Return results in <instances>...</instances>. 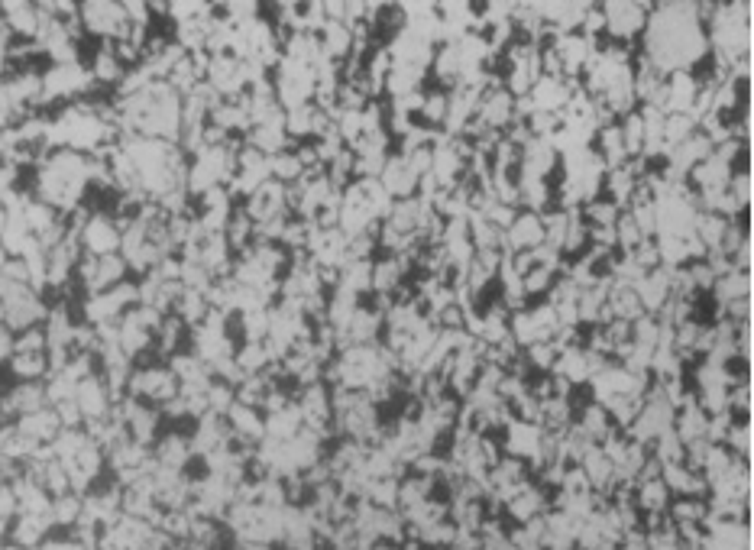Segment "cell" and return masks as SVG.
I'll use <instances>...</instances> for the list:
<instances>
[{
  "mask_svg": "<svg viewBox=\"0 0 754 550\" xmlns=\"http://www.w3.org/2000/svg\"><path fill=\"white\" fill-rule=\"evenodd\" d=\"M554 279H557V272L544 269V266H534L531 272L522 275V292H525V298H528V301H534V298L544 301V295L551 292Z\"/></svg>",
  "mask_w": 754,
  "mask_h": 550,
  "instance_id": "cell-28",
  "label": "cell"
},
{
  "mask_svg": "<svg viewBox=\"0 0 754 550\" xmlns=\"http://www.w3.org/2000/svg\"><path fill=\"white\" fill-rule=\"evenodd\" d=\"M619 133H622V143H625V156L635 159L641 156V146H644V127H641V114H628L619 120Z\"/></svg>",
  "mask_w": 754,
  "mask_h": 550,
  "instance_id": "cell-29",
  "label": "cell"
},
{
  "mask_svg": "<svg viewBox=\"0 0 754 550\" xmlns=\"http://www.w3.org/2000/svg\"><path fill=\"white\" fill-rule=\"evenodd\" d=\"M301 175H305V169H301V162L295 159L292 149H285V153H279V156H269V178H272V182L295 185Z\"/></svg>",
  "mask_w": 754,
  "mask_h": 550,
  "instance_id": "cell-27",
  "label": "cell"
},
{
  "mask_svg": "<svg viewBox=\"0 0 754 550\" xmlns=\"http://www.w3.org/2000/svg\"><path fill=\"white\" fill-rule=\"evenodd\" d=\"M7 259H10V256H7V250H4V246H0V272H4V266H7Z\"/></svg>",
  "mask_w": 754,
  "mask_h": 550,
  "instance_id": "cell-38",
  "label": "cell"
},
{
  "mask_svg": "<svg viewBox=\"0 0 754 550\" xmlns=\"http://www.w3.org/2000/svg\"><path fill=\"white\" fill-rule=\"evenodd\" d=\"M693 133H696V120L690 114H670V117H664V153H670V149L680 146V143H687Z\"/></svg>",
  "mask_w": 754,
  "mask_h": 550,
  "instance_id": "cell-25",
  "label": "cell"
},
{
  "mask_svg": "<svg viewBox=\"0 0 754 550\" xmlns=\"http://www.w3.org/2000/svg\"><path fill=\"white\" fill-rule=\"evenodd\" d=\"M674 495L667 492V486L661 479H648V483H638L635 486V508L641 515H657V512H667V505Z\"/></svg>",
  "mask_w": 754,
  "mask_h": 550,
  "instance_id": "cell-20",
  "label": "cell"
},
{
  "mask_svg": "<svg viewBox=\"0 0 754 550\" xmlns=\"http://www.w3.org/2000/svg\"><path fill=\"white\" fill-rule=\"evenodd\" d=\"M233 363L240 366L243 376H259V373H266V369H269L272 356L266 350V343H240L237 353H233Z\"/></svg>",
  "mask_w": 754,
  "mask_h": 550,
  "instance_id": "cell-22",
  "label": "cell"
},
{
  "mask_svg": "<svg viewBox=\"0 0 754 550\" xmlns=\"http://www.w3.org/2000/svg\"><path fill=\"white\" fill-rule=\"evenodd\" d=\"M127 395L140 398V402L153 408H162L178 395V379L172 376V369L166 363H140V366L133 363Z\"/></svg>",
  "mask_w": 754,
  "mask_h": 550,
  "instance_id": "cell-4",
  "label": "cell"
},
{
  "mask_svg": "<svg viewBox=\"0 0 754 550\" xmlns=\"http://www.w3.org/2000/svg\"><path fill=\"white\" fill-rule=\"evenodd\" d=\"M366 502L376 508H399V479H369L366 483Z\"/></svg>",
  "mask_w": 754,
  "mask_h": 550,
  "instance_id": "cell-26",
  "label": "cell"
},
{
  "mask_svg": "<svg viewBox=\"0 0 754 550\" xmlns=\"http://www.w3.org/2000/svg\"><path fill=\"white\" fill-rule=\"evenodd\" d=\"M149 450H153V460L159 466H166V470H191V463H195L191 437H188V431H178V428L162 431Z\"/></svg>",
  "mask_w": 754,
  "mask_h": 550,
  "instance_id": "cell-8",
  "label": "cell"
},
{
  "mask_svg": "<svg viewBox=\"0 0 754 550\" xmlns=\"http://www.w3.org/2000/svg\"><path fill=\"white\" fill-rule=\"evenodd\" d=\"M0 17H4L13 39H36V33H39V7L36 4L4 0V4H0Z\"/></svg>",
  "mask_w": 754,
  "mask_h": 550,
  "instance_id": "cell-14",
  "label": "cell"
},
{
  "mask_svg": "<svg viewBox=\"0 0 754 550\" xmlns=\"http://www.w3.org/2000/svg\"><path fill=\"white\" fill-rule=\"evenodd\" d=\"M599 10L602 17H606V39L635 46L644 23H648L651 4H638V0H606V4H599Z\"/></svg>",
  "mask_w": 754,
  "mask_h": 550,
  "instance_id": "cell-6",
  "label": "cell"
},
{
  "mask_svg": "<svg viewBox=\"0 0 754 550\" xmlns=\"http://www.w3.org/2000/svg\"><path fill=\"white\" fill-rule=\"evenodd\" d=\"M625 256H632L644 272H651V269L661 266V253H657V243H654V240H641V243L635 246V250L625 253Z\"/></svg>",
  "mask_w": 754,
  "mask_h": 550,
  "instance_id": "cell-33",
  "label": "cell"
},
{
  "mask_svg": "<svg viewBox=\"0 0 754 550\" xmlns=\"http://www.w3.org/2000/svg\"><path fill=\"white\" fill-rule=\"evenodd\" d=\"M81 512H85V508H81V495H75V492H65V495H59V499H52V521H56V531L75 528Z\"/></svg>",
  "mask_w": 754,
  "mask_h": 550,
  "instance_id": "cell-24",
  "label": "cell"
},
{
  "mask_svg": "<svg viewBox=\"0 0 754 550\" xmlns=\"http://www.w3.org/2000/svg\"><path fill=\"white\" fill-rule=\"evenodd\" d=\"M709 515L706 499H690V495H674L667 505V518L674 525H703Z\"/></svg>",
  "mask_w": 754,
  "mask_h": 550,
  "instance_id": "cell-21",
  "label": "cell"
},
{
  "mask_svg": "<svg viewBox=\"0 0 754 550\" xmlns=\"http://www.w3.org/2000/svg\"><path fill=\"white\" fill-rule=\"evenodd\" d=\"M318 39H321V52L331 62H347L353 55V33L347 23H324Z\"/></svg>",
  "mask_w": 754,
  "mask_h": 550,
  "instance_id": "cell-16",
  "label": "cell"
},
{
  "mask_svg": "<svg viewBox=\"0 0 754 550\" xmlns=\"http://www.w3.org/2000/svg\"><path fill=\"white\" fill-rule=\"evenodd\" d=\"M78 240H81V250L91 253V256L120 253V227H117V220L111 214H104V211L88 217V224L81 227Z\"/></svg>",
  "mask_w": 754,
  "mask_h": 550,
  "instance_id": "cell-7",
  "label": "cell"
},
{
  "mask_svg": "<svg viewBox=\"0 0 754 550\" xmlns=\"http://www.w3.org/2000/svg\"><path fill=\"white\" fill-rule=\"evenodd\" d=\"M379 182H382V188L389 191L392 201L415 198V191H418V175L408 165V159L399 156V153H389V162H386V169H382Z\"/></svg>",
  "mask_w": 754,
  "mask_h": 550,
  "instance_id": "cell-12",
  "label": "cell"
},
{
  "mask_svg": "<svg viewBox=\"0 0 754 550\" xmlns=\"http://www.w3.org/2000/svg\"><path fill=\"white\" fill-rule=\"evenodd\" d=\"M75 405L81 408L85 421L107 418V415H111V408H114V395H111V389H107V382L101 376H88V379L78 382Z\"/></svg>",
  "mask_w": 754,
  "mask_h": 550,
  "instance_id": "cell-10",
  "label": "cell"
},
{
  "mask_svg": "<svg viewBox=\"0 0 754 550\" xmlns=\"http://www.w3.org/2000/svg\"><path fill=\"white\" fill-rule=\"evenodd\" d=\"M712 305L722 308L729 305V301H738V298H751V272H729L722 275V279H716V285H712Z\"/></svg>",
  "mask_w": 754,
  "mask_h": 550,
  "instance_id": "cell-19",
  "label": "cell"
},
{
  "mask_svg": "<svg viewBox=\"0 0 754 550\" xmlns=\"http://www.w3.org/2000/svg\"><path fill=\"white\" fill-rule=\"evenodd\" d=\"M224 418H227V428H230V434H233V440H237V444L259 447L266 440V415L259 408L233 402Z\"/></svg>",
  "mask_w": 754,
  "mask_h": 550,
  "instance_id": "cell-9",
  "label": "cell"
},
{
  "mask_svg": "<svg viewBox=\"0 0 754 550\" xmlns=\"http://www.w3.org/2000/svg\"><path fill=\"white\" fill-rule=\"evenodd\" d=\"M46 350H49V340H46L43 324H39V327H30V330H23V334H17V350L13 353H46Z\"/></svg>",
  "mask_w": 754,
  "mask_h": 550,
  "instance_id": "cell-31",
  "label": "cell"
},
{
  "mask_svg": "<svg viewBox=\"0 0 754 550\" xmlns=\"http://www.w3.org/2000/svg\"><path fill=\"white\" fill-rule=\"evenodd\" d=\"M580 214H583V224L586 227H615V220L622 217V208L619 204H612L609 198H593V201H586L583 208H580Z\"/></svg>",
  "mask_w": 754,
  "mask_h": 550,
  "instance_id": "cell-23",
  "label": "cell"
},
{
  "mask_svg": "<svg viewBox=\"0 0 754 550\" xmlns=\"http://www.w3.org/2000/svg\"><path fill=\"white\" fill-rule=\"evenodd\" d=\"M635 292H638V301H641L644 314H657V311L667 305V298H670V269L667 266H657L651 272H644V279L635 285Z\"/></svg>",
  "mask_w": 754,
  "mask_h": 550,
  "instance_id": "cell-13",
  "label": "cell"
},
{
  "mask_svg": "<svg viewBox=\"0 0 754 550\" xmlns=\"http://www.w3.org/2000/svg\"><path fill=\"white\" fill-rule=\"evenodd\" d=\"M13 350H17V334H13L7 324H0V369L10 363Z\"/></svg>",
  "mask_w": 754,
  "mask_h": 550,
  "instance_id": "cell-36",
  "label": "cell"
},
{
  "mask_svg": "<svg viewBox=\"0 0 754 550\" xmlns=\"http://www.w3.org/2000/svg\"><path fill=\"white\" fill-rule=\"evenodd\" d=\"M49 534H56V521H52V515H17V518L10 521L7 544L36 550L39 544L49 538Z\"/></svg>",
  "mask_w": 754,
  "mask_h": 550,
  "instance_id": "cell-11",
  "label": "cell"
},
{
  "mask_svg": "<svg viewBox=\"0 0 754 550\" xmlns=\"http://www.w3.org/2000/svg\"><path fill=\"white\" fill-rule=\"evenodd\" d=\"M641 55L657 72H696L709 59L706 26L696 20V4H651L641 30Z\"/></svg>",
  "mask_w": 754,
  "mask_h": 550,
  "instance_id": "cell-1",
  "label": "cell"
},
{
  "mask_svg": "<svg viewBox=\"0 0 754 550\" xmlns=\"http://www.w3.org/2000/svg\"><path fill=\"white\" fill-rule=\"evenodd\" d=\"M479 214H483V217H486L489 224L496 227L499 233H505V230L512 227V220L518 217V208H509V204H499V201H492V204H486V208L479 211Z\"/></svg>",
  "mask_w": 754,
  "mask_h": 550,
  "instance_id": "cell-32",
  "label": "cell"
},
{
  "mask_svg": "<svg viewBox=\"0 0 754 550\" xmlns=\"http://www.w3.org/2000/svg\"><path fill=\"white\" fill-rule=\"evenodd\" d=\"M4 547H7V541H0V550H4Z\"/></svg>",
  "mask_w": 754,
  "mask_h": 550,
  "instance_id": "cell-40",
  "label": "cell"
},
{
  "mask_svg": "<svg viewBox=\"0 0 754 550\" xmlns=\"http://www.w3.org/2000/svg\"><path fill=\"white\" fill-rule=\"evenodd\" d=\"M402 282H408V275H405L399 259L395 256L373 259V292L369 295H392Z\"/></svg>",
  "mask_w": 754,
  "mask_h": 550,
  "instance_id": "cell-18",
  "label": "cell"
},
{
  "mask_svg": "<svg viewBox=\"0 0 754 550\" xmlns=\"http://www.w3.org/2000/svg\"><path fill=\"white\" fill-rule=\"evenodd\" d=\"M233 402H237V389L227 385V382H221V379H211V389H208V411H211V415L224 418Z\"/></svg>",
  "mask_w": 754,
  "mask_h": 550,
  "instance_id": "cell-30",
  "label": "cell"
},
{
  "mask_svg": "<svg viewBox=\"0 0 754 550\" xmlns=\"http://www.w3.org/2000/svg\"><path fill=\"white\" fill-rule=\"evenodd\" d=\"M78 23L85 36L101 39V43H117L130 30L127 10H123V4H114V0H85V4H78Z\"/></svg>",
  "mask_w": 754,
  "mask_h": 550,
  "instance_id": "cell-5",
  "label": "cell"
},
{
  "mask_svg": "<svg viewBox=\"0 0 754 550\" xmlns=\"http://www.w3.org/2000/svg\"><path fill=\"white\" fill-rule=\"evenodd\" d=\"M91 191V175H88V156L75 153V149H52V153L36 165L33 178V198L46 201L49 208L59 214L75 211L78 204H85Z\"/></svg>",
  "mask_w": 754,
  "mask_h": 550,
  "instance_id": "cell-2",
  "label": "cell"
},
{
  "mask_svg": "<svg viewBox=\"0 0 754 550\" xmlns=\"http://www.w3.org/2000/svg\"><path fill=\"white\" fill-rule=\"evenodd\" d=\"M573 424L593 440V444H602V440L609 437V431H612V421H609V411L602 408V405H596V402H583L580 408H577V418H573Z\"/></svg>",
  "mask_w": 754,
  "mask_h": 550,
  "instance_id": "cell-17",
  "label": "cell"
},
{
  "mask_svg": "<svg viewBox=\"0 0 754 550\" xmlns=\"http://www.w3.org/2000/svg\"><path fill=\"white\" fill-rule=\"evenodd\" d=\"M17 431L26 434L30 440H36V444H52V440H56L59 431H62V421L56 415V408L46 405L39 411H30V415H23L17 421Z\"/></svg>",
  "mask_w": 754,
  "mask_h": 550,
  "instance_id": "cell-15",
  "label": "cell"
},
{
  "mask_svg": "<svg viewBox=\"0 0 754 550\" xmlns=\"http://www.w3.org/2000/svg\"><path fill=\"white\" fill-rule=\"evenodd\" d=\"M314 88H318V78H314L311 65H301L295 59H279V65L272 68V91H276V101L282 110H292L301 104H311Z\"/></svg>",
  "mask_w": 754,
  "mask_h": 550,
  "instance_id": "cell-3",
  "label": "cell"
},
{
  "mask_svg": "<svg viewBox=\"0 0 754 550\" xmlns=\"http://www.w3.org/2000/svg\"><path fill=\"white\" fill-rule=\"evenodd\" d=\"M4 227H7V208L0 204V230H4Z\"/></svg>",
  "mask_w": 754,
  "mask_h": 550,
  "instance_id": "cell-37",
  "label": "cell"
},
{
  "mask_svg": "<svg viewBox=\"0 0 754 550\" xmlns=\"http://www.w3.org/2000/svg\"><path fill=\"white\" fill-rule=\"evenodd\" d=\"M0 324H4V305H0Z\"/></svg>",
  "mask_w": 754,
  "mask_h": 550,
  "instance_id": "cell-39",
  "label": "cell"
},
{
  "mask_svg": "<svg viewBox=\"0 0 754 550\" xmlns=\"http://www.w3.org/2000/svg\"><path fill=\"white\" fill-rule=\"evenodd\" d=\"M56 415H59V421H62V428H68V431L85 428V415H81V408L75 405V398H68V402L56 405Z\"/></svg>",
  "mask_w": 754,
  "mask_h": 550,
  "instance_id": "cell-34",
  "label": "cell"
},
{
  "mask_svg": "<svg viewBox=\"0 0 754 550\" xmlns=\"http://www.w3.org/2000/svg\"><path fill=\"white\" fill-rule=\"evenodd\" d=\"M36 550H85V547H81L78 541L68 538L65 531H56V534H49V538H46L43 544H39Z\"/></svg>",
  "mask_w": 754,
  "mask_h": 550,
  "instance_id": "cell-35",
  "label": "cell"
}]
</instances>
